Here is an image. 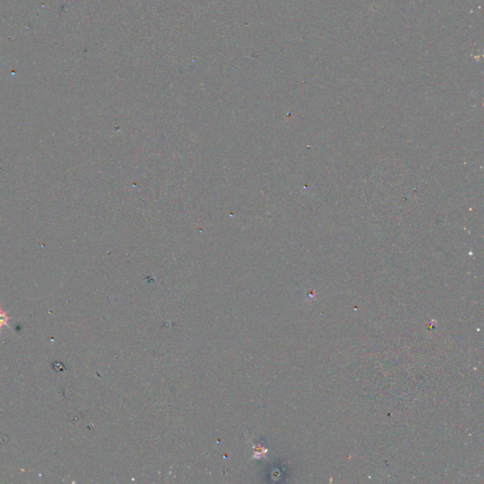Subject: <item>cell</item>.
<instances>
[{"label":"cell","mask_w":484,"mask_h":484,"mask_svg":"<svg viewBox=\"0 0 484 484\" xmlns=\"http://www.w3.org/2000/svg\"><path fill=\"white\" fill-rule=\"evenodd\" d=\"M11 319L12 318L8 315V313L5 310H3L1 305H0V331H2L3 326H6V325L8 326V321Z\"/></svg>","instance_id":"1"}]
</instances>
